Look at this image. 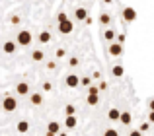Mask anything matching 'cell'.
Instances as JSON below:
<instances>
[{"instance_id":"ac0fdd59","label":"cell","mask_w":154,"mask_h":136,"mask_svg":"<svg viewBox=\"0 0 154 136\" xmlns=\"http://www.w3.org/2000/svg\"><path fill=\"white\" fill-rule=\"evenodd\" d=\"M111 74L115 76V78H121V76L125 74V68H123V64H115L111 68Z\"/></svg>"},{"instance_id":"7a4b0ae2","label":"cell","mask_w":154,"mask_h":136,"mask_svg":"<svg viewBox=\"0 0 154 136\" xmlns=\"http://www.w3.org/2000/svg\"><path fill=\"white\" fill-rule=\"evenodd\" d=\"M31 41H33V35H31L29 29H22L18 35H16V45H22V47H29Z\"/></svg>"},{"instance_id":"83f0119b","label":"cell","mask_w":154,"mask_h":136,"mask_svg":"<svg viewBox=\"0 0 154 136\" xmlns=\"http://www.w3.org/2000/svg\"><path fill=\"white\" fill-rule=\"evenodd\" d=\"M148 130V123H144V125H140V129H139V132L143 134V132H146Z\"/></svg>"},{"instance_id":"cb8c5ba5","label":"cell","mask_w":154,"mask_h":136,"mask_svg":"<svg viewBox=\"0 0 154 136\" xmlns=\"http://www.w3.org/2000/svg\"><path fill=\"white\" fill-rule=\"evenodd\" d=\"M103 136H119V132H117L115 129H105L103 130Z\"/></svg>"},{"instance_id":"484cf974","label":"cell","mask_w":154,"mask_h":136,"mask_svg":"<svg viewBox=\"0 0 154 136\" xmlns=\"http://www.w3.org/2000/svg\"><path fill=\"white\" fill-rule=\"evenodd\" d=\"M43 90H45V91H51L53 90V84L51 82H43Z\"/></svg>"},{"instance_id":"4316f807","label":"cell","mask_w":154,"mask_h":136,"mask_svg":"<svg viewBox=\"0 0 154 136\" xmlns=\"http://www.w3.org/2000/svg\"><path fill=\"white\" fill-rule=\"evenodd\" d=\"M10 22L14 23V25H18V23L22 22V19H20V16H12V18H10Z\"/></svg>"},{"instance_id":"8fae6325","label":"cell","mask_w":154,"mask_h":136,"mask_svg":"<svg viewBox=\"0 0 154 136\" xmlns=\"http://www.w3.org/2000/svg\"><path fill=\"white\" fill-rule=\"evenodd\" d=\"M76 125H78V119H76V115H72V117H66V119H64V126H66L68 130L76 129Z\"/></svg>"},{"instance_id":"5b68a950","label":"cell","mask_w":154,"mask_h":136,"mask_svg":"<svg viewBox=\"0 0 154 136\" xmlns=\"http://www.w3.org/2000/svg\"><path fill=\"white\" fill-rule=\"evenodd\" d=\"M64 84H66V87H78L80 86V76H76V74H68L66 78H64Z\"/></svg>"},{"instance_id":"f546056e","label":"cell","mask_w":154,"mask_h":136,"mask_svg":"<svg viewBox=\"0 0 154 136\" xmlns=\"http://www.w3.org/2000/svg\"><path fill=\"white\" fill-rule=\"evenodd\" d=\"M76 64H78V58L72 57V58H70V66H76Z\"/></svg>"},{"instance_id":"d4e9b609","label":"cell","mask_w":154,"mask_h":136,"mask_svg":"<svg viewBox=\"0 0 154 136\" xmlns=\"http://www.w3.org/2000/svg\"><path fill=\"white\" fill-rule=\"evenodd\" d=\"M80 86H88V87H90L92 86V80L90 78H80Z\"/></svg>"},{"instance_id":"f1b7e54d","label":"cell","mask_w":154,"mask_h":136,"mask_svg":"<svg viewBox=\"0 0 154 136\" xmlns=\"http://www.w3.org/2000/svg\"><path fill=\"white\" fill-rule=\"evenodd\" d=\"M129 136H143V134H140L139 129H137V130H131V132H129Z\"/></svg>"},{"instance_id":"ffe728a7","label":"cell","mask_w":154,"mask_h":136,"mask_svg":"<svg viewBox=\"0 0 154 136\" xmlns=\"http://www.w3.org/2000/svg\"><path fill=\"white\" fill-rule=\"evenodd\" d=\"M115 35H117V33H115L113 29H109V27L103 31V39H105V41H113V39H115Z\"/></svg>"},{"instance_id":"7c38bea8","label":"cell","mask_w":154,"mask_h":136,"mask_svg":"<svg viewBox=\"0 0 154 136\" xmlns=\"http://www.w3.org/2000/svg\"><path fill=\"white\" fill-rule=\"evenodd\" d=\"M47 132L49 134H59L60 132V125L57 121H51L49 125H47Z\"/></svg>"},{"instance_id":"7402d4cb","label":"cell","mask_w":154,"mask_h":136,"mask_svg":"<svg viewBox=\"0 0 154 136\" xmlns=\"http://www.w3.org/2000/svg\"><path fill=\"white\" fill-rule=\"evenodd\" d=\"M55 57H57V58H64V57H66V49H63V47H59V49L55 51Z\"/></svg>"},{"instance_id":"4dcf8cb0","label":"cell","mask_w":154,"mask_h":136,"mask_svg":"<svg viewBox=\"0 0 154 136\" xmlns=\"http://www.w3.org/2000/svg\"><path fill=\"white\" fill-rule=\"evenodd\" d=\"M148 121L154 123V111H150V113H148Z\"/></svg>"},{"instance_id":"5bb4252c","label":"cell","mask_w":154,"mask_h":136,"mask_svg":"<svg viewBox=\"0 0 154 136\" xmlns=\"http://www.w3.org/2000/svg\"><path fill=\"white\" fill-rule=\"evenodd\" d=\"M119 115H121V111L117 109V107H111V109L107 111V119L109 121H119Z\"/></svg>"},{"instance_id":"836d02e7","label":"cell","mask_w":154,"mask_h":136,"mask_svg":"<svg viewBox=\"0 0 154 136\" xmlns=\"http://www.w3.org/2000/svg\"><path fill=\"white\" fill-rule=\"evenodd\" d=\"M103 2H105V4H111V0H103Z\"/></svg>"},{"instance_id":"277c9868","label":"cell","mask_w":154,"mask_h":136,"mask_svg":"<svg viewBox=\"0 0 154 136\" xmlns=\"http://www.w3.org/2000/svg\"><path fill=\"white\" fill-rule=\"evenodd\" d=\"M100 90H98V86H90L88 87V97H86V101H88V105H98L100 103Z\"/></svg>"},{"instance_id":"d6a6232c","label":"cell","mask_w":154,"mask_h":136,"mask_svg":"<svg viewBox=\"0 0 154 136\" xmlns=\"http://www.w3.org/2000/svg\"><path fill=\"white\" fill-rule=\"evenodd\" d=\"M47 68H49V70H55V62H47Z\"/></svg>"},{"instance_id":"ba28073f","label":"cell","mask_w":154,"mask_h":136,"mask_svg":"<svg viewBox=\"0 0 154 136\" xmlns=\"http://www.w3.org/2000/svg\"><path fill=\"white\" fill-rule=\"evenodd\" d=\"M74 18H76V22H86V19H88V12H86V8L78 6V8L74 10Z\"/></svg>"},{"instance_id":"52a82bcc","label":"cell","mask_w":154,"mask_h":136,"mask_svg":"<svg viewBox=\"0 0 154 136\" xmlns=\"http://www.w3.org/2000/svg\"><path fill=\"white\" fill-rule=\"evenodd\" d=\"M135 18H137V12L131 6H125L123 8V19L125 22H135Z\"/></svg>"},{"instance_id":"9a60e30c","label":"cell","mask_w":154,"mask_h":136,"mask_svg":"<svg viewBox=\"0 0 154 136\" xmlns=\"http://www.w3.org/2000/svg\"><path fill=\"white\" fill-rule=\"evenodd\" d=\"M131 113H129V111H123V113L119 115V121H121V125H125V126H129L131 125Z\"/></svg>"},{"instance_id":"3957f363","label":"cell","mask_w":154,"mask_h":136,"mask_svg":"<svg viewBox=\"0 0 154 136\" xmlns=\"http://www.w3.org/2000/svg\"><path fill=\"white\" fill-rule=\"evenodd\" d=\"M2 109L6 111V113H14V111L18 109V99H14L12 95H6V97L2 99Z\"/></svg>"},{"instance_id":"2e32d148","label":"cell","mask_w":154,"mask_h":136,"mask_svg":"<svg viewBox=\"0 0 154 136\" xmlns=\"http://www.w3.org/2000/svg\"><path fill=\"white\" fill-rule=\"evenodd\" d=\"M16 130H18L20 134H26L27 130H29V123L27 121H20L18 125H16Z\"/></svg>"},{"instance_id":"9c48e42d","label":"cell","mask_w":154,"mask_h":136,"mask_svg":"<svg viewBox=\"0 0 154 136\" xmlns=\"http://www.w3.org/2000/svg\"><path fill=\"white\" fill-rule=\"evenodd\" d=\"M2 49H4V53H6V55H14L16 51H18V45H16V41H6L2 45Z\"/></svg>"},{"instance_id":"4fadbf2b","label":"cell","mask_w":154,"mask_h":136,"mask_svg":"<svg viewBox=\"0 0 154 136\" xmlns=\"http://www.w3.org/2000/svg\"><path fill=\"white\" fill-rule=\"evenodd\" d=\"M31 61H33V62H41V61H45V53H43L41 49H35L33 53H31Z\"/></svg>"},{"instance_id":"e0dca14e","label":"cell","mask_w":154,"mask_h":136,"mask_svg":"<svg viewBox=\"0 0 154 136\" xmlns=\"http://www.w3.org/2000/svg\"><path fill=\"white\" fill-rule=\"evenodd\" d=\"M37 41L41 43V45H45V43H49V41H51V33H49V31H45V29H43L41 33H39Z\"/></svg>"},{"instance_id":"d6986e66","label":"cell","mask_w":154,"mask_h":136,"mask_svg":"<svg viewBox=\"0 0 154 136\" xmlns=\"http://www.w3.org/2000/svg\"><path fill=\"white\" fill-rule=\"evenodd\" d=\"M29 101H31V105H41V103H43V95L41 93H31Z\"/></svg>"},{"instance_id":"8992f818","label":"cell","mask_w":154,"mask_h":136,"mask_svg":"<svg viewBox=\"0 0 154 136\" xmlns=\"http://www.w3.org/2000/svg\"><path fill=\"white\" fill-rule=\"evenodd\" d=\"M107 53L111 55V57H121V55L125 53V49H123V45H119V43H111L109 49H107Z\"/></svg>"},{"instance_id":"603a6c76","label":"cell","mask_w":154,"mask_h":136,"mask_svg":"<svg viewBox=\"0 0 154 136\" xmlns=\"http://www.w3.org/2000/svg\"><path fill=\"white\" fill-rule=\"evenodd\" d=\"M64 113H66V117H72V115H76L74 105H66V107H64Z\"/></svg>"},{"instance_id":"e575fe53","label":"cell","mask_w":154,"mask_h":136,"mask_svg":"<svg viewBox=\"0 0 154 136\" xmlns=\"http://www.w3.org/2000/svg\"><path fill=\"white\" fill-rule=\"evenodd\" d=\"M0 99H2V95H0Z\"/></svg>"},{"instance_id":"1f68e13d","label":"cell","mask_w":154,"mask_h":136,"mask_svg":"<svg viewBox=\"0 0 154 136\" xmlns=\"http://www.w3.org/2000/svg\"><path fill=\"white\" fill-rule=\"evenodd\" d=\"M148 107H150V111H154V97L150 99V101H148Z\"/></svg>"},{"instance_id":"6da1fadb","label":"cell","mask_w":154,"mask_h":136,"mask_svg":"<svg viewBox=\"0 0 154 136\" xmlns=\"http://www.w3.org/2000/svg\"><path fill=\"white\" fill-rule=\"evenodd\" d=\"M57 22H59V31H60L63 35L72 33V29H74V23L68 19V16L64 14V12H60V14L57 16Z\"/></svg>"},{"instance_id":"44dd1931","label":"cell","mask_w":154,"mask_h":136,"mask_svg":"<svg viewBox=\"0 0 154 136\" xmlns=\"http://www.w3.org/2000/svg\"><path fill=\"white\" fill-rule=\"evenodd\" d=\"M100 23H103V25H109V23H111V16L105 14V12H102V14H100Z\"/></svg>"},{"instance_id":"30bf717a","label":"cell","mask_w":154,"mask_h":136,"mask_svg":"<svg viewBox=\"0 0 154 136\" xmlns=\"http://www.w3.org/2000/svg\"><path fill=\"white\" fill-rule=\"evenodd\" d=\"M16 93L18 95H27L29 93V84L27 82H20L18 86H16Z\"/></svg>"}]
</instances>
